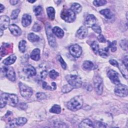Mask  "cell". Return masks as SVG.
Returning <instances> with one entry per match:
<instances>
[{"label": "cell", "mask_w": 128, "mask_h": 128, "mask_svg": "<svg viewBox=\"0 0 128 128\" xmlns=\"http://www.w3.org/2000/svg\"><path fill=\"white\" fill-rule=\"evenodd\" d=\"M18 102V98L14 94L2 93L0 95V108H4L6 104L12 106H16Z\"/></svg>", "instance_id": "obj_1"}, {"label": "cell", "mask_w": 128, "mask_h": 128, "mask_svg": "<svg viewBox=\"0 0 128 128\" xmlns=\"http://www.w3.org/2000/svg\"><path fill=\"white\" fill-rule=\"evenodd\" d=\"M83 104V99L82 96H76L72 98L66 104L67 108L72 111H76L80 109Z\"/></svg>", "instance_id": "obj_2"}, {"label": "cell", "mask_w": 128, "mask_h": 128, "mask_svg": "<svg viewBox=\"0 0 128 128\" xmlns=\"http://www.w3.org/2000/svg\"><path fill=\"white\" fill-rule=\"evenodd\" d=\"M66 79L68 84L72 86L73 88H78L82 86V79L78 75L68 74L66 76Z\"/></svg>", "instance_id": "obj_3"}, {"label": "cell", "mask_w": 128, "mask_h": 128, "mask_svg": "<svg viewBox=\"0 0 128 128\" xmlns=\"http://www.w3.org/2000/svg\"><path fill=\"white\" fill-rule=\"evenodd\" d=\"M60 16L67 22H72L76 19V14L70 9L64 8L61 12Z\"/></svg>", "instance_id": "obj_4"}, {"label": "cell", "mask_w": 128, "mask_h": 128, "mask_svg": "<svg viewBox=\"0 0 128 128\" xmlns=\"http://www.w3.org/2000/svg\"><path fill=\"white\" fill-rule=\"evenodd\" d=\"M46 32L47 36V38L48 40V42L49 45L53 48H55L56 46V38L54 36L53 32L52 30V26L50 23L46 22Z\"/></svg>", "instance_id": "obj_5"}, {"label": "cell", "mask_w": 128, "mask_h": 128, "mask_svg": "<svg viewBox=\"0 0 128 128\" xmlns=\"http://www.w3.org/2000/svg\"><path fill=\"white\" fill-rule=\"evenodd\" d=\"M19 88L20 94L25 98H29L33 94V90L31 88L28 86L20 82H19Z\"/></svg>", "instance_id": "obj_6"}, {"label": "cell", "mask_w": 128, "mask_h": 128, "mask_svg": "<svg viewBox=\"0 0 128 128\" xmlns=\"http://www.w3.org/2000/svg\"><path fill=\"white\" fill-rule=\"evenodd\" d=\"M94 85L95 90L98 94L100 95L103 92V80L100 76L98 74L94 76Z\"/></svg>", "instance_id": "obj_7"}, {"label": "cell", "mask_w": 128, "mask_h": 128, "mask_svg": "<svg viewBox=\"0 0 128 128\" xmlns=\"http://www.w3.org/2000/svg\"><path fill=\"white\" fill-rule=\"evenodd\" d=\"M1 71L4 74V76L10 80L14 82L16 80V74L14 68L12 67L8 66H4L1 68Z\"/></svg>", "instance_id": "obj_8"}, {"label": "cell", "mask_w": 128, "mask_h": 128, "mask_svg": "<svg viewBox=\"0 0 128 128\" xmlns=\"http://www.w3.org/2000/svg\"><path fill=\"white\" fill-rule=\"evenodd\" d=\"M115 94L120 97H126L128 96V86L119 83L116 84L114 88Z\"/></svg>", "instance_id": "obj_9"}, {"label": "cell", "mask_w": 128, "mask_h": 128, "mask_svg": "<svg viewBox=\"0 0 128 128\" xmlns=\"http://www.w3.org/2000/svg\"><path fill=\"white\" fill-rule=\"evenodd\" d=\"M69 51L70 54L74 58H79L82 53V50L81 47L77 44H72L69 48Z\"/></svg>", "instance_id": "obj_10"}, {"label": "cell", "mask_w": 128, "mask_h": 128, "mask_svg": "<svg viewBox=\"0 0 128 128\" xmlns=\"http://www.w3.org/2000/svg\"><path fill=\"white\" fill-rule=\"evenodd\" d=\"M27 122V120L25 118H18L10 120L8 125V127H16L18 126H22Z\"/></svg>", "instance_id": "obj_11"}, {"label": "cell", "mask_w": 128, "mask_h": 128, "mask_svg": "<svg viewBox=\"0 0 128 128\" xmlns=\"http://www.w3.org/2000/svg\"><path fill=\"white\" fill-rule=\"evenodd\" d=\"M108 77L110 78L112 83L114 84L120 83L118 73L113 70H109L107 72Z\"/></svg>", "instance_id": "obj_12"}, {"label": "cell", "mask_w": 128, "mask_h": 128, "mask_svg": "<svg viewBox=\"0 0 128 128\" xmlns=\"http://www.w3.org/2000/svg\"><path fill=\"white\" fill-rule=\"evenodd\" d=\"M10 18L6 16H1L0 18V28L1 30H6L10 26Z\"/></svg>", "instance_id": "obj_13"}, {"label": "cell", "mask_w": 128, "mask_h": 128, "mask_svg": "<svg viewBox=\"0 0 128 128\" xmlns=\"http://www.w3.org/2000/svg\"><path fill=\"white\" fill-rule=\"evenodd\" d=\"M88 34V28L86 26H80L77 30L76 36L80 39H84Z\"/></svg>", "instance_id": "obj_14"}, {"label": "cell", "mask_w": 128, "mask_h": 128, "mask_svg": "<svg viewBox=\"0 0 128 128\" xmlns=\"http://www.w3.org/2000/svg\"><path fill=\"white\" fill-rule=\"evenodd\" d=\"M24 72L28 76H33L36 74V70L35 68L31 65H27L23 68Z\"/></svg>", "instance_id": "obj_15"}, {"label": "cell", "mask_w": 128, "mask_h": 128, "mask_svg": "<svg viewBox=\"0 0 128 128\" xmlns=\"http://www.w3.org/2000/svg\"><path fill=\"white\" fill-rule=\"evenodd\" d=\"M9 30L11 34L15 36H18L22 34V30L17 25L12 24L9 26Z\"/></svg>", "instance_id": "obj_16"}, {"label": "cell", "mask_w": 128, "mask_h": 128, "mask_svg": "<svg viewBox=\"0 0 128 128\" xmlns=\"http://www.w3.org/2000/svg\"><path fill=\"white\" fill-rule=\"evenodd\" d=\"M96 18L93 14H88L85 20V24L86 26L92 27L94 24H96Z\"/></svg>", "instance_id": "obj_17"}, {"label": "cell", "mask_w": 128, "mask_h": 128, "mask_svg": "<svg viewBox=\"0 0 128 128\" xmlns=\"http://www.w3.org/2000/svg\"><path fill=\"white\" fill-rule=\"evenodd\" d=\"M32 22V18L30 14H24L22 19V24L23 26L26 27L29 26Z\"/></svg>", "instance_id": "obj_18"}, {"label": "cell", "mask_w": 128, "mask_h": 128, "mask_svg": "<svg viewBox=\"0 0 128 128\" xmlns=\"http://www.w3.org/2000/svg\"><path fill=\"white\" fill-rule=\"evenodd\" d=\"M78 126L82 128H94L93 122L90 119L86 118L82 120L79 124Z\"/></svg>", "instance_id": "obj_19"}, {"label": "cell", "mask_w": 128, "mask_h": 128, "mask_svg": "<svg viewBox=\"0 0 128 128\" xmlns=\"http://www.w3.org/2000/svg\"><path fill=\"white\" fill-rule=\"evenodd\" d=\"M40 50L36 48L34 49L30 54V58L34 60V61H38L40 60Z\"/></svg>", "instance_id": "obj_20"}, {"label": "cell", "mask_w": 128, "mask_h": 128, "mask_svg": "<svg viewBox=\"0 0 128 128\" xmlns=\"http://www.w3.org/2000/svg\"><path fill=\"white\" fill-rule=\"evenodd\" d=\"M82 67L84 70L90 71L94 70V63L90 60H85L82 64Z\"/></svg>", "instance_id": "obj_21"}, {"label": "cell", "mask_w": 128, "mask_h": 128, "mask_svg": "<svg viewBox=\"0 0 128 128\" xmlns=\"http://www.w3.org/2000/svg\"><path fill=\"white\" fill-rule=\"evenodd\" d=\"M16 60V56L14 54H12L10 56L4 59L3 60L2 63L6 66H8L12 64H13L15 62Z\"/></svg>", "instance_id": "obj_22"}, {"label": "cell", "mask_w": 128, "mask_h": 128, "mask_svg": "<svg viewBox=\"0 0 128 128\" xmlns=\"http://www.w3.org/2000/svg\"><path fill=\"white\" fill-rule=\"evenodd\" d=\"M52 30L53 33L58 38H62L64 36V30L58 26H54Z\"/></svg>", "instance_id": "obj_23"}, {"label": "cell", "mask_w": 128, "mask_h": 128, "mask_svg": "<svg viewBox=\"0 0 128 128\" xmlns=\"http://www.w3.org/2000/svg\"><path fill=\"white\" fill-rule=\"evenodd\" d=\"M100 13L103 15L107 19H111L113 16L112 12L108 8L102 10L100 12Z\"/></svg>", "instance_id": "obj_24"}, {"label": "cell", "mask_w": 128, "mask_h": 128, "mask_svg": "<svg viewBox=\"0 0 128 128\" xmlns=\"http://www.w3.org/2000/svg\"><path fill=\"white\" fill-rule=\"evenodd\" d=\"M70 9L75 14H78L81 12L82 8V6L78 3L74 2L70 6Z\"/></svg>", "instance_id": "obj_25"}, {"label": "cell", "mask_w": 128, "mask_h": 128, "mask_svg": "<svg viewBox=\"0 0 128 128\" xmlns=\"http://www.w3.org/2000/svg\"><path fill=\"white\" fill-rule=\"evenodd\" d=\"M10 48V44L6 43H4L2 44V45L1 46L0 48V55L1 57L2 56H5L6 54L8 53V51L6 50Z\"/></svg>", "instance_id": "obj_26"}, {"label": "cell", "mask_w": 128, "mask_h": 128, "mask_svg": "<svg viewBox=\"0 0 128 128\" xmlns=\"http://www.w3.org/2000/svg\"><path fill=\"white\" fill-rule=\"evenodd\" d=\"M48 16L51 20H54L55 17V10L53 7L50 6L46 8Z\"/></svg>", "instance_id": "obj_27"}, {"label": "cell", "mask_w": 128, "mask_h": 128, "mask_svg": "<svg viewBox=\"0 0 128 128\" xmlns=\"http://www.w3.org/2000/svg\"><path fill=\"white\" fill-rule=\"evenodd\" d=\"M28 39L30 42H36L39 40L40 37L34 33L31 32L28 35Z\"/></svg>", "instance_id": "obj_28"}, {"label": "cell", "mask_w": 128, "mask_h": 128, "mask_svg": "<svg viewBox=\"0 0 128 128\" xmlns=\"http://www.w3.org/2000/svg\"><path fill=\"white\" fill-rule=\"evenodd\" d=\"M108 51H109V48L108 47H106V48H104L99 49L98 52L100 56L106 58L108 56V54H109Z\"/></svg>", "instance_id": "obj_29"}, {"label": "cell", "mask_w": 128, "mask_h": 128, "mask_svg": "<svg viewBox=\"0 0 128 128\" xmlns=\"http://www.w3.org/2000/svg\"><path fill=\"white\" fill-rule=\"evenodd\" d=\"M26 41L24 40H20L19 42L18 48L20 51L22 53L24 52L26 50Z\"/></svg>", "instance_id": "obj_30"}, {"label": "cell", "mask_w": 128, "mask_h": 128, "mask_svg": "<svg viewBox=\"0 0 128 128\" xmlns=\"http://www.w3.org/2000/svg\"><path fill=\"white\" fill-rule=\"evenodd\" d=\"M50 112L54 114H60L61 112V108L60 106L58 104H54L52 108L50 110Z\"/></svg>", "instance_id": "obj_31"}, {"label": "cell", "mask_w": 128, "mask_h": 128, "mask_svg": "<svg viewBox=\"0 0 128 128\" xmlns=\"http://www.w3.org/2000/svg\"><path fill=\"white\" fill-rule=\"evenodd\" d=\"M108 46L107 47L108 48H110V50L112 52H116V40H114L112 42H110L109 40H108Z\"/></svg>", "instance_id": "obj_32"}, {"label": "cell", "mask_w": 128, "mask_h": 128, "mask_svg": "<svg viewBox=\"0 0 128 128\" xmlns=\"http://www.w3.org/2000/svg\"><path fill=\"white\" fill-rule=\"evenodd\" d=\"M90 46H91L92 50L94 52V53L96 54H97L99 50V46H98V43L96 41H94L92 43Z\"/></svg>", "instance_id": "obj_33"}, {"label": "cell", "mask_w": 128, "mask_h": 128, "mask_svg": "<svg viewBox=\"0 0 128 128\" xmlns=\"http://www.w3.org/2000/svg\"><path fill=\"white\" fill-rule=\"evenodd\" d=\"M72 89H73V87L72 86H71L69 84H67L62 86V91L63 93H67L71 91Z\"/></svg>", "instance_id": "obj_34"}, {"label": "cell", "mask_w": 128, "mask_h": 128, "mask_svg": "<svg viewBox=\"0 0 128 128\" xmlns=\"http://www.w3.org/2000/svg\"><path fill=\"white\" fill-rule=\"evenodd\" d=\"M106 1L105 0H95L93 2V4L96 6H100L105 5Z\"/></svg>", "instance_id": "obj_35"}, {"label": "cell", "mask_w": 128, "mask_h": 128, "mask_svg": "<svg viewBox=\"0 0 128 128\" xmlns=\"http://www.w3.org/2000/svg\"><path fill=\"white\" fill-rule=\"evenodd\" d=\"M48 74H49V76H50V78L52 79V80H56L58 77V76H59L58 72H56L54 70H50Z\"/></svg>", "instance_id": "obj_36"}, {"label": "cell", "mask_w": 128, "mask_h": 128, "mask_svg": "<svg viewBox=\"0 0 128 128\" xmlns=\"http://www.w3.org/2000/svg\"><path fill=\"white\" fill-rule=\"evenodd\" d=\"M57 59L58 60V62H60V65H61L62 68L64 70H66L67 66H66V62L64 61V60L62 58V57L60 55H58V57H57Z\"/></svg>", "instance_id": "obj_37"}, {"label": "cell", "mask_w": 128, "mask_h": 128, "mask_svg": "<svg viewBox=\"0 0 128 128\" xmlns=\"http://www.w3.org/2000/svg\"><path fill=\"white\" fill-rule=\"evenodd\" d=\"M20 12V10L18 9V8L16 9V10H12V14H11V16H10L12 20L16 19L18 18V16Z\"/></svg>", "instance_id": "obj_38"}, {"label": "cell", "mask_w": 128, "mask_h": 128, "mask_svg": "<svg viewBox=\"0 0 128 128\" xmlns=\"http://www.w3.org/2000/svg\"><path fill=\"white\" fill-rule=\"evenodd\" d=\"M120 45L123 50H128V41L126 39L122 40L120 42Z\"/></svg>", "instance_id": "obj_39"}, {"label": "cell", "mask_w": 128, "mask_h": 128, "mask_svg": "<svg viewBox=\"0 0 128 128\" xmlns=\"http://www.w3.org/2000/svg\"><path fill=\"white\" fill-rule=\"evenodd\" d=\"M92 28L96 34H101V32H102L101 28H100V26L98 25L97 24H95L94 26H92Z\"/></svg>", "instance_id": "obj_40"}, {"label": "cell", "mask_w": 128, "mask_h": 128, "mask_svg": "<svg viewBox=\"0 0 128 128\" xmlns=\"http://www.w3.org/2000/svg\"><path fill=\"white\" fill-rule=\"evenodd\" d=\"M42 8L40 6H36L34 9V14L36 16H39L42 13Z\"/></svg>", "instance_id": "obj_41"}, {"label": "cell", "mask_w": 128, "mask_h": 128, "mask_svg": "<svg viewBox=\"0 0 128 128\" xmlns=\"http://www.w3.org/2000/svg\"><path fill=\"white\" fill-rule=\"evenodd\" d=\"M94 128H106V126L105 124L101 122H95L93 123Z\"/></svg>", "instance_id": "obj_42"}, {"label": "cell", "mask_w": 128, "mask_h": 128, "mask_svg": "<svg viewBox=\"0 0 128 128\" xmlns=\"http://www.w3.org/2000/svg\"><path fill=\"white\" fill-rule=\"evenodd\" d=\"M36 98L39 100H44L46 98V96L45 94L42 92H38L36 94Z\"/></svg>", "instance_id": "obj_43"}, {"label": "cell", "mask_w": 128, "mask_h": 128, "mask_svg": "<svg viewBox=\"0 0 128 128\" xmlns=\"http://www.w3.org/2000/svg\"><path fill=\"white\" fill-rule=\"evenodd\" d=\"M40 30H41L40 25L39 24H38V22H35L33 26L32 27V30L34 32H38Z\"/></svg>", "instance_id": "obj_44"}, {"label": "cell", "mask_w": 128, "mask_h": 128, "mask_svg": "<svg viewBox=\"0 0 128 128\" xmlns=\"http://www.w3.org/2000/svg\"><path fill=\"white\" fill-rule=\"evenodd\" d=\"M42 88L46 90H53L52 88V86H50L49 85H48V84L45 82H42Z\"/></svg>", "instance_id": "obj_45"}, {"label": "cell", "mask_w": 128, "mask_h": 128, "mask_svg": "<svg viewBox=\"0 0 128 128\" xmlns=\"http://www.w3.org/2000/svg\"><path fill=\"white\" fill-rule=\"evenodd\" d=\"M98 40L100 42H106V38L102 34H100L99 36H98Z\"/></svg>", "instance_id": "obj_46"}, {"label": "cell", "mask_w": 128, "mask_h": 128, "mask_svg": "<svg viewBox=\"0 0 128 128\" xmlns=\"http://www.w3.org/2000/svg\"><path fill=\"white\" fill-rule=\"evenodd\" d=\"M18 108H20L21 110H26L27 108H28V106H27L26 104V103L21 102V103L19 104Z\"/></svg>", "instance_id": "obj_47"}, {"label": "cell", "mask_w": 128, "mask_h": 128, "mask_svg": "<svg viewBox=\"0 0 128 128\" xmlns=\"http://www.w3.org/2000/svg\"><path fill=\"white\" fill-rule=\"evenodd\" d=\"M48 75V72L46 70L42 71L40 74V76L42 79H45Z\"/></svg>", "instance_id": "obj_48"}, {"label": "cell", "mask_w": 128, "mask_h": 128, "mask_svg": "<svg viewBox=\"0 0 128 128\" xmlns=\"http://www.w3.org/2000/svg\"><path fill=\"white\" fill-rule=\"evenodd\" d=\"M109 62L112 66H116L118 68V62L114 60H110L109 61Z\"/></svg>", "instance_id": "obj_49"}, {"label": "cell", "mask_w": 128, "mask_h": 128, "mask_svg": "<svg viewBox=\"0 0 128 128\" xmlns=\"http://www.w3.org/2000/svg\"><path fill=\"white\" fill-rule=\"evenodd\" d=\"M128 56H126L123 60H122V62H123V64L124 65V66L127 68H128Z\"/></svg>", "instance_id": "obj_50"}, {"label": "cell", "mask_w": 128, "mask_h": 128, "mask_svg": "<svg viewBox=\"0 0 128 128\" xmlns=\"http://www.w3.org/2000/svg\"><path fill=\"white\" fill-rule=\"evenodd\" d=\"M10 4L12 5H15L16 4H18V0H11L10 1Z\"/></svg>", "instance_id": "obj_51"}, {"label": "cell", "mask_w": 128, "mask_h": 128, "mask_svg": "<svg viewBox=\"0 0 128 128\" xmlns=\"http://www.w3.org/2000/svg\"><path fill=\"white\" fill-rule=\"evenodd\" d=\"M52 88H53V90H56V84L54 82H52Z\"/></svg>", "instance_id": "obj_52"}, {"label": "cell", "mask_w": 128, "mask_h": 128, "mask_svg": "<svg viewBox=\"0 0 128 128\" xmlns=\"http://www.w3.org/2000/svg\"><path fill=\"white\" fill-rule=\"evenodd\" d=\"M4 10V6L2 4H0V12H2Z\"/></svg>", "instance_id": "obj_53"}, {"label": "cell", "mask_w": 128, "mask_h": 128, "mask_svg": "<svg viewBox=\"0 0 128 128\" xmlns=\"http://www.w3.org/2000/svg\"><path fill=\"white\" fill-rule=\"evenodd\" d=\"M28 2H31V3H33V2H36V0H34V1H30V0H28Z\"/></svg>", "instance_id": "obj_54"}, {"label": "cell", "mask_w": 128, "mask_h": 128, "mask_svg": "<svg viewBox=\"0 0 128 128\" xmlns=\"http://www.w3.org/2000/svg\"><path fill=\"white\" fill-rule=\"evenodd\" d=\"M0 36H2V30H0Z\"/></svg>", "instance_id": "obj_55"}]
</instances>
